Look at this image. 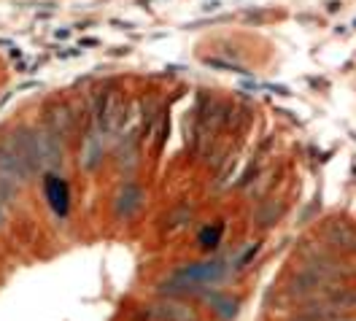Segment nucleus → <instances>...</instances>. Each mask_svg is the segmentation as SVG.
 I'll return each instance as SVG.
<instances>
[{"instance_id": "1", "label": "nucleus", "mask_w": 356, "mask_h": 321, "mask_svg": "<svg viewBox=\"0 0 356 321\" xmlns=\"http://www.w3.org/2000/svg\"><path fill=\"white\" fill-rule=\"evenodd\" d=\"M227 275V265L224 259H208V262H195V265H184L176 273L170 275L162 286V292L173 295V297H184V295H197L211 289L213 283H219Z\"/></svg>"}, {"instance_id": "2", "label": "nucleus", "mask_w": 356, "mask_h": 321, "mask_svg": "<svg viewBox=\"0 0 356 321\" xmlns=\"http://www.w3.org/2000/svg\"><path fill=\"white\" fill-rule=\"evenodd\" d=\"M33 179L35 176L30 173L22 151H19L17 135L14 133L3 135L0 138V183H8L14 189H19V186H24V183L33 181Z\"/></svg>"}, {"instance_id": "3", "label": "nucleus", "mask_w": 356, "mask_h": 321, "mask_svg": "<svg viewBox=\"0 0 356 321\" xmlns=\"http://www.w3.org/2000/svg\"><path fill=\"white\" fill-rule=\"evenodd\" d=\"M127 119V103L119 92H106L97 106V130L103 135H116Z\"/></svg>"}, {"instance_id": "4", "label": "nucleus", "mask_w": 356, "mask_h": 321, "mask_svg": "<svg viewBox=\"0 0 356 321\" xmlns=\"http://www.w3.org/2000/svg\"><path fill=\"white\" fill-rule=\"evenodd\" d=\"M33 151H35V162L41 167V173H54V167L63 162V140L54 138L49 130H33Z\"/></svg>"}, {"instance_id": "5", "label": "nucleus", "mask_w": 356, "mask_h": 321, "mask_svg": "<svg viewBox=\"0 0 356 321\" xmlns=\"http://www.w3.org/2000/svg\"><path fill=\"white\" fill-rule=\"evenodd\" d=\"M143 319L149 321H195V311L186 305V302H181L176 297H165L154 302V305H146L143 311Z\"/></svg>"}, {"instance_id": "6", "label": "nucleus", "mask_w": 356, "mask_h": 321, "mask_svg": "<svg viewBox=\"0 0 356 321\" xmlns=\"http://www.w3.org/2000/svg\"><path fill=\"white\" fill-rule=\"evenodd\" d=\"M143 189L138 186V183H124L122 189H119V195H116V200H113V213H116V219H133L135 213L143 208Z\"/></svg>"}, {"instance_id": "7", "label": "nucleus", "mask_w": 356, "mask_h": 321, "mask_svg": "<svg viewBox=\"0 0 356 321\" xmlns=\"http://www.w3.org/2000/svg\"><path fill=\"white\" fill-rule=\"evenodd\" d=\"M44 195L57 216H67V211H70V192H67V183L57 173H46Z\"/></svg>"}, {"instance_id": "8", "label": "nucleus", "mask_w": 356, "mask_h": 321, "mask_svg": "<svg viewBox=\"0 0 356 321\" xmlns=\"http://www.w3.org/2000/svg\"><path fill=\"white\" fill-rule=\"evenodd\" d=\"M103 157H106L103 133H100V130H89L87 135H84V140H81V157H79L81 167H84V170H95V167L103 162Z\"/></svg>"}, {"instance_id": "9", "label": "nucleus", "mask_w": 356, "mask_h": 321, "mask_svg": "<svg viewBox=\"0 0 356 321\" xmlns=\"http://www.w3.org/2000/svg\"><path fill=\"white\" fill-rule=\"evenodd\" d=\"M46 130L54 138L65 140L73 133V114L65 103H57V106H49L46 108Z\"/></svg>"}, {"instance_id": "10", "label": "nucleus", "mask_w": 356, "mask_h": 321, "mask_svg": "<svg viewBox=\"0 0 356 321\" xmlns=\"http://www.w3.org/2000/svg\"><path fill=\"white\" fill-rule=\"evenodd\" d=\"M205 299H208V305H211V311L219 316V319L229 321L235 313H238V302L229 297V295H222V292H208L205 295Z\"/></svg>"}, {"instance_id": "11", "label": "nucleus", "mask_w": 356, "mask_h": 321, "mask_svg": "<svg viewBox=\"0 0 356 321\" xmlns=\"http://www.w3.org/2000/svg\"><path fill=\"white\" fill-rule=\"evenodd\" d=\"M222 235H224V224H211V227H205L200 232V246L205 252H213L219 243H222Z\"/></svg>"}]
</instances>
